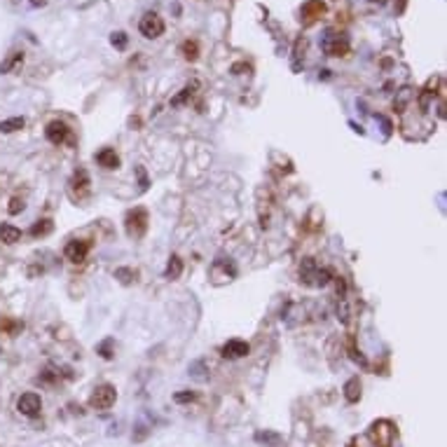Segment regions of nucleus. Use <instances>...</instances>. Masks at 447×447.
<instances>
[{
  "mask_svg": "<svg viewBox=\"0 0 447 447\" xmlns=\"http://www.w3.org/2000/svg\"><path fill=\"white\" fill-rule=\"evenodd\" d=\"M64 253H66V257L70 262H82L84 257H87V253H89V241H84V239L68 241Z\"/></svg>",
  "mask_w": 447,
  "mask_h": 447,
  "instance_id": "8",
  "label": "nucleus"
},
{
  "mask_svg": "<svg viewBox=\"0 0 447 447\" xmlns=\"http://www.w3.org/2000/svg\"><path fill=\"white\" fill-rule=\"evenodd\" d=\"M21 61H24V52H9L7 59L0 64V73H12Z\"/></svg>",
  "mask_w": 447,
  "mask_h": 447,
  "instance_id": "16",
  "label": "nucleus"
},
{
  "mask_svg": "<svg viewBox=\"0 0 447 447\" xmlns=\"http://www.w3.org/2000/svg\"><path fill=\"white\" fill-rule=\"evenodd\" d=\"M45 136H47V141H50L52 145H61V143L68 138V127L64 125V122L54 120V122H50V125H47V129H45Z\"/></svg>",
  "mask_w": 447,
  "mask_h": 447,
  "instance_id": "9",
  "label": "nucleus"
},
{
  "mask_svg": "<svg viewBox=\"0 0 447 447\" xmlns=\"http://www.w3.org/2000/svg\"><path fill=\"white\" fill-rule=\"evenodd\" d=\"M115 400H117L115 386H110V384H99L96 389L91 391L89 405L96 407V410H108V407L115 405Z\"/></svg>",
  "mask_w": 447,
  "mask_h": 447,
  "instance_id": "2",
  "label": "nucleus"
},
{
  "mask_svg": "<svg viewBox=\"0 0 447 447\" xmlns=\"http://www.w3.org/2000/svg\"><path fill=\"white\" fill-rule=\"evenodd\" d=\"M21 239V230L14 227V225L9 223H2L0 225V241H5V244H17Z\"/></svg>",
  "mask_w": 447,
  "mask_h": 447,
  "instance_id": "13",
  "label": "nucleus"
},
{
  "mask_svg": "<svg viewBox=\"0 0 447 447\" xmlns=\"http://www.w3.org/2000/svg\"><path fill=\"white\" fill-rule=\"evenodd\" d=\"M31 5H35V7L40 5V7H42V5H45V0H31Z\"/></svg>",
  "mask_w": 447,
  "mask_h": 447,
  "instance_id": "26",
  "label": "nucleus"
},
{
  "mask_svg": "<svg viewBox=\"0 0 447 447\" xmlns=\"http://www.w3.org/2000/svg\"><path fill=\"white\" fill-rule=\"evenodd\" d=\"M323 12H325V2H321V0H309V2L302 5V17L307 21H314L316 17H321Z\"/></svg>",
  "mask_w": 447,
  "mask_h": 447,
  "instance_id": "11",
  "label": "nucleus"
},
{
  "mask_svg": "<svg viewBox=\"0 0 447 447\" xmlns=\"http://www.w3.org/2000/svg\"><path fill=\"white\" fill-rule=\"evenodd\" d=\"M19 211H24V201H21V199H19V197H14V199H12V201H9V213H12V215H17Z\"/></svg>",
  "mask_w": 447,
  "mask_h": 447,
  "instance_id": "22",
  "label": "nucleus"
},
{
  "mask_svg": "<svg viewBox=\"0 0 447 447\" xmlns=\"http://www.w3.org/2000/svg\"><path fill=\"white\" fill-rule=\"evenodd\" d=\"M138 178H141V190H145V188H148V178L143 174V169H138Z\"/></svg>",
  "mask_w": 447,
  "mask_h": 447,
  "instance_id": "25",
  "label": "nucleus"
},
{
  "mask_svg": "<svg viewBox=\"0 0 447 447\" xmlns=\"http://www.w3.org/2000/svg\"><path fill=\"white\" fill-rule=\"evenodd\" d=\"M176 403H188V400H194V393L192 391H185V393H176Z\"/></svg>",
  "mask_w": 447,
  "mask_h": 447,
  "instance_id": "23",
  "label": "nucleus"
},
{
  "mask_svg": "<svg viewBox=\"0 0 447 447\" xmlns=\"http://www.w3.org/2000/svg\"><path fill=\"white\" fill-rule=\"evenodd\" d=\"M300 276H302V281L305 283H309V286H319V288L328 286L330 279H332V274L328 272V269H319L312 257H307L305 262L300 265Z\"/></svg>",
  "mask_w": 447,
  "mask_h": 447,
  "instance_id": "1",
  "label": "nucleus"
},
{
  "mask_svg": "<svg viewBox=\"0 0 447 447\" xmlns=\"http://www.w3.org/2000/svg\"><path fill=\"white\" fill-rule=\"evenodd\" d=\"M370 436H373V440L380 447H389L393 436H396V431H393V426L389 422H375L373 429H370Z\"/></svg>",
  "mask_w": 447,
  "mask_h": 447,
  "instance_id": "7",
  "label": "nucleus"
},
{
  "mask_svg": "<svg viewBox=\"0 0 447 447\" xmlns=\"http://www.w3.org/2000/svg\"><path fill=\"white\" fill-rule=\"evenodd\" d=\"M101 356H103V358H113V354H110V340L101 344Z\"/></svg>",
  "mask_w": 447,
  "mask_h": 447,
  "instance_id": "24",
  "label": "nucleus"
},
{
  "mask_svg": "<svg viewBox=\"0 0 447 447\" xmlns=\"http://www.w3.org/2000/svg\"><path fill=\"white\" fill-rule=\"evenodd\" d=\"M220 351H223L225 358H241L249 354L251 347H249V342H244V340H230Z\"/></svg>",
  "mask_w": 447,
  "mask_h": 447,
  "instance_id": "10",
  "label": "nucleus"
},
{
  "mask_svg": "<svg viewBox=\"0 0 447 447\" xmlns=\"http://www.w3.org/2000/svg\"><path fill=\"white\" fill-rule=\"evenodd\" d=\"M323 52L328 57H344L349 52V38L344 33H330L325 40H323Z\"/></svg>",
  "mask_w": 447,
  "mask_h": 447,
  "instance_id": "4",
  "label": "nucleus"
},
{
  "mask_svg": "<svg viewBox=\"0 0 447 447\" xmlns=\"http://www.w3.org/2000/svg\"><path fill=\"white\" fill-rule=\"evenodd\" d=\"M110 42H113V47H117V50H125L127 47V33L117 31V33L110 35Z\"/></svg>",
  "mask_w": 447,
  "mask_h": 447,
  "instance_id": "21",
  "label": "nucleus"
},
{
  "mask_svg": "<svg viewBox=\"0 0 447 447\" xmlns=\"http://www.w3.org/2000/svg\"><path fill=\"white\" fill-rule=\"evenodd\" d=\"M145 227H148V213L143 208H136L127 215V232L131 237H141L145 232Z\"/></svg>",
  "mask_w": 447,
  "mask_h": 447,
  "instance_id": "6",
  "label": "nucleus"
},
{
  "mask_svg": "<svg viewBox=\"0 0 447 447\" xmlns=\"http://www.w3.org/2000/svg\"><path fill=\"white\" fill-rule=\"evenodd\" d=\"M368 2H377V5H384L386 0H368Z\"/></svg>",
  "mask_w": 447,
  "mask_h": 447,
  "instance_id": "27",
  "label": "nucleus"
},
{
  "mask_svg": "<svg viewBox=\"0 0 447 447\" xmlns=\"http://www.w3.org/2000/svg\"><path fill=\"white\" fill-rule=\"evenodd\" d=\"M138 31H141V35H145V38H159V35L164 33V21H162L159 14L148 12V14H143L141 21H138Z\"/></svg>",
  "mask_w": 447,
  "mask_h": 447,
  "instance_id": "3",
  "label": "nucleus"
},
{
  "mask_svg": "<svg viewBox=\"0 0 447 447\" xmlns=\"http://www.w3.org/2000/svg\"><path fill=\"white\" fill-rule=\"evenodd\" d=\"M96 162H99L103 169H117L120 166V157H117V152L113 148H103L96 155Z\"/></svg>",
  "mask_w": 447,
  "mask_h": 447,
  "instance_id": "12",
  "label": "nucleus"
},
{
  "mask_svg": "<svg viewBox=\"0 0 447 447\" xmlns=\"http://www.w3.org/2000/svg\"><path fill=\"white\" fill-rule=\"evenodd\" d=\"M194 89H197V82L188 84V87H183V89H181V94L171 99V106H181V103H185V101H188V99H190V96H192V91H194Z\"/></svg>",
  "mask_w": 447,
  "mask_h": 447,
  "instance_id": "19",
  "label": "nucleus"
},
{
  "mask_svg": "<svg viewBox=\"0 0 447 447\" xmlns=\"http://www.w3.org/2000/svg\"><path fill=\"white\" fill-rule=\"evenodd\" d=\"M17 410L26 417H35V414H40L42 410V400L40 396L35 393V391H28V393H21L17 400Z\"/></svg>",
  "mask_w": 447,
  "mask_h": 447,
  "instance_id": "5",
  "label": "nucleus"
},
{
  "mask_svg": "<svg viewBox=\"0 0 447 447\" xmlns=\"http://www.w3.org/2000/svg\"><path fill=\"white\" fill-rule=\"evenodd\" d=\"M26 127V120L24 117H9V120H2L0 122V133H12V131H19Z\"/></svg>",
  "mask_w": 447,
  "mask_h": 447,
  "instance_id": "17",
  "label": "nucleus"
},
{
  "mask_svg": "<svg viewBox=\"0 0 447 447\" xmlns=\"http://www.w3.org/2000/svg\"><path fill=\"white\" fill-rule=\"evenodd\" d=\"M52 230H54V223H52L50 218H42V220L33 223V227H31V237H47Z\"/></svg>",
  "mask_w": 447,
  "mask_h": 447,
  "instance_id": "18",
  "label": "nucleus"
},
{
  "mask_svg": "<svg viewBox=\"0 0 447 447\" xmlns=\"http://www.w3.org/2000/svg\"><path fill=\"white\" fill-rule=\"evenodd\" d=\"M181 274H183V260L178 255H171V260H169V265L164 269V276L169 281H176Z\"/></svg>",
  "mask_w": 447,
  "mask_h": 447,
  "instance_id": "15",
  "label": "nucleus"
},
{
  "mask_svg": "<svg viewBox=\"0 0 447 447\" xmlns=\"http://www.w3.org/2000/svg\"><path fill=\"white\" fill-rule=\"evenodd\" d=\"M344 398L349 403H358L361 400V382H358V377H351L344 384Z\"/></svg>",
  "mask_w": 447,
  "mask_h": 447,
  "instance_id": "14",
  "label": "nucleus"
},
{
  "mask_svg": "<svg viewBox=\"0 0 447 447\" xmlns=\"http://www.w3.org/2000/svg\"><path fill=\"white\" fill-rule=\"evenodd\" d=\"M181 50H183V57H185V59H190V61H194V59H197V42L185 40Z\"/></svg>",
  "mask_w": 447,
  "mask_h": 447,
  "instance_id": "20",
  "label": "nucleus"
}]
</instances>
